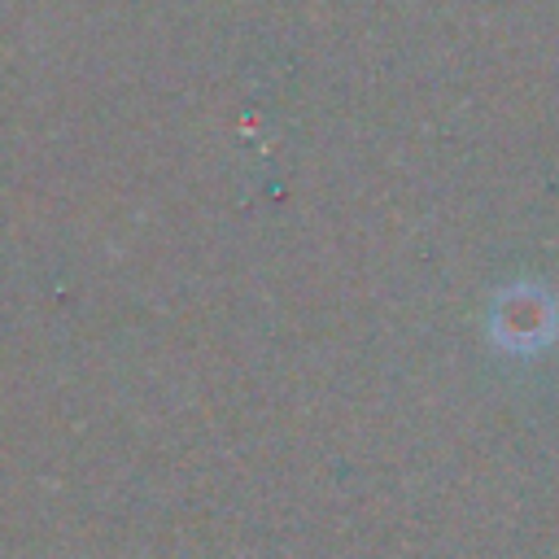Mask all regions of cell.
Wrapping results in <instances>:
<instances>
[{"label":"cell","instance_id":"1","mask_svg":"<svg viewBox=\"0 0 559 559\" xmlns=\"http://www.w3.org/2000/svg\"><path fill=\"white\" fill-rule=\"evenodd\" d=\"M555 297L537 284H511L493 297L489 336L502 349H537L555 336Z\"/></svg>","mask_w":559,"mask_h":559}]
</instances>
